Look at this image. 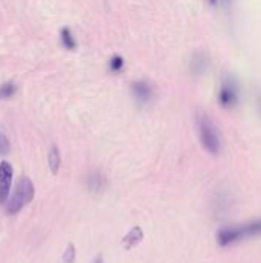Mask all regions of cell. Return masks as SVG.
<instances>
[{
    "instance_id": "4fadbf2b",
    "label": "cell",
    "mask_w": 261,
    "mask_h": 263,
    "mask_svg": "<svg viewBox=\"0 0 261 263\" xmlns=\"http://www.w3.org/2000/svg\"><path fill=\"white\" fill-rule=\"evenodd\" d=\"M125 68V59L122 57V55H114V57H111V60H109V69L112 71V72H120L122 69Z\"/></svg>"
},
{
    "instance_id": "7c38bea8",
    "label": "cell",
    "mask_w": 261,
    "mask_h": 263,
    "mask_svg": "<svg viewBox=\"0 0 261 263\" xmlns=\"http://www.w3.org/2000/svg\"><path fill=\"white\" fill-rule=\"evenodd\" d=\"M17 91V86L12 82H6L0 86V99H11Z\"/></svg>"
},
{
    "instance_id": "3957f363",
    "label": "cell",
    "mask_w": 261,
    "mask_h": 263,
    "mask_svg": "<svg viewBox=\"0 0 261 263\" xmlns=\"http://www.w3.org/2000/svg\"><path fill=\"white\" fill-rule=\"evenodd\" d=\"M34 196H35L34 183L31 182V179L22 177V179L17 182L14 191L11 193L8 202H6V208H5V210H6V214H9V216L17 214L20 210H23L28 203L32 202Z\"/></svg>"
},
{
    "instance_id": "9c48e42d",
    "label": "cell",
    "mask_w": 261,
    "mask_h": 263,
    "mask_svg": "<svg viewBox=\"0 0 261 263\" xmlns=\"http://www.w3.org/2000/svg\"><path fill=\"white\" fill-rule=\"evenodd\" d=\"M209 62H208V57L205 52H195L194 57L191 59V71L194 74H202L206 71Z\"/></svg>"
},
{
    "instance_id": "2e32d148",
    "label": "cell",
    "mask_w": 261,
    "mask_h": 263,
    "mask_svg": "<svg viewBox=\"0 0 261 263\" xmlns=\"http://www.w3.org/2000/svg\"><path fill=\"white\" fill-rule=\"evenodd\" d=\"M220 2H223V0H206V3H208V5H211V6H217Z\"/></svg>"
},
{
    "instance_id": "277c9868",
    "label": "cell",
    "mask_w": 261,
    "mask_h": 263,
    "mask_svg": "<svg viewBox=\"0 0 261 263\" xmlns=\"http://www.w3.org/2000/svg\"><path fill=\"white\" fill-rule=\"evenodd\" d=\"M240 83L238 80L231 76V74H226L223 79H222V83H220V89H218V105L223 108V109H234L238 106L240 103Z\"/></svg>"
},
{
    "instance_id": "9a60e30c",
    "label": "cell",
    "mask_w": 261,
    "mask_h": 263,
    "mask_svg": "<svg viewBox=\"0 0 261 263\" xmlns=\"http://www.w3.org/2000/svg\"><path fill=\"white\" fill-rule=\"evenodd\" d=\"M9 148H11V145H9V140H8V137L0 131V156H5V154H8L9 153Z\"/></svg>"
},
{
    "instance_id": "6da1fadb",
    "label": "cell",
    "mask_w": 261,
    "mask_h": 263,
    "mask_svg": "<svg viewBox=\"0 0 261 263\" xmlns=\"http://www.w3.org/2000/svg\"><path fill=\"white\" fill-rule=\"evenodd\" d=\"M261 236V219H255L251 222L223 227L217 231V243L222 248H229L232 245L242 243L249 239H255Z\"/></svg>"
},
{
    "instance_id": "5b68a950",
    "label": "cell",
    "mask_w": 261,
    "mask_h": 263,
    "mask_svg": "<svg viewBox=\"0 0 261 263\" xmlns=\"http://www.w3.org/2000/svg\"><path fill=\"white\" fill-rule=\"evenodd\" d=\"M131 94L138 106H146L154 100L155 88L149 80L140 79V80H134L131 83Z\"/></svg>"
},
{
    "instance_id": "ac0fdd59",
    "label": "cell",
    "mask_w": 261,
    "mask_h": 263,
    "mask_svg": "<svg viewBox=\"0 0 261 263\" xmlns=\"http://www.w3.org/2000/svg\"><path fill=\"white\" fill-rule=\"evenodd\" d=\"M94 263H103V259H102V257H97V259H95V262Z\"/></svg>"
},
{
    "instance_id": "8fae6325",
    "label": "cell",
    "mask_w": 261,
    "mask_h": 263,
    "mask_svg": "<svg viewBox=\"0 0 261 263\" xmlns=\"http://www.w3.org/2000/svg\"><path fill=\"white\" fill-rule=\"evenodd\" d=\"M60 40H62V45L63 48L69 49V51H74L77 48V40L72 34V31L69 28H63L60 31Z\"/></svg>"
},
{
    "instance_id": "ba28073f",
    "label": "cell",
    "mask_w": 261,
    "mask_h": 263,
    "mask_svg": "<svg viewBox=\"0 0 261 263\" xmlns=\"http://www.w3.org/2000/svg\"><path fill=\"white\" fill-rule=\"evenodd\" d=\"M143 239H145L143 230H142L140 227H132L131 231L123 237V242H122V243H123V248H125V250L131 251V250H134L137 245H140Z\"/></svg>"
},
{
    "instance_id": "e0dca14e",
    "label": "cell",
    "mask_w": 261,
    "mask_h": 263,
    "mask_svg": "<svg viewBox=\"0 0 261 263\" xmlns=\"http://www.w3.org/2000/svg\"><path fill=\"white\" fill-rule=\"evenodd\" d=\"M257 106H258V112L261 114V92L258 94V97H257Z\"/></svg>"
},
{
    "instance_id": "30bf717a",
    "label": "cell",
    "mask_w": 261,
    "mask_h": 263,
    "mask_svg": "<svg viewBox=\"0 0 261 263\" xmlns=\"http://www.w3.org/2000/svg\"><path fill=\"white\" fill-rule=\"evenodd\" d=\"M48 165H49V170L52 174H57L58 170H60V165H62V156H60V149L54 145L51 146L49 149V154H48Z\"/></svg>"
},
{
    "instance_id": "7a4b0ae2",
    "label": "cell",
    "mask_w": 261,
    "mask_h": 263,
    "mask_svg": "<svg viewBox=\"0 0 261 263\" xmlns=\"http://www.w3.org/2000/svg\"><path fill=\"white\" fill-rule=\"evenodd\" d=\"M195 125L203 149L211 156H218L223 149V142L215 122L205 111H198L195 114Z\"/></svg>"
},
{
    "instance_id": "52a82bcc",
    "label": "cell",
    "mask_w": 261,
    "mask_h": 263,
    "mask_svg": "<svg viewBox=\"0 0 261 263\" xmlns=\"http://www.w3.org/2000/svg\"><path fill=\"white\" fill-rule=\"evenodd\" d=\"M106 185H108L106 177L100 171H91L88 174V177H86V186L94 194H98V193L105 191Z\"/></svg>"
},
{
    "instance_id": "5bb4252c",
    "label": "cell",
    "mask_w": 261,
    "mask_h": 263,
    "mask_svg": "<svg viewBox=\"0 0 261 263\" xmlns=\"http://www.w3.org/2000/svg\"><path fill=\"white\" fill-rule=\"evenodd\" d=\"M62 263H75V248L74 245H68L65 253H63V257H62Z\"/></svg>"
},
{
    "instance_id": "8992f818",
    "label": "cell",
    "mask_w": 261,
    "mask_h": 263,
    "mask_svg": "<svg viewBox=\"0 0 261 263\" xmlns=\"http://www.w3.org/2000/svg\"><path fill=\"white\" fill-rule=\"evenodd\" d=\"M12 166L8 162L0 163V203H6L11 196V186H12Z\"/></svg>"
}]
</instances>
